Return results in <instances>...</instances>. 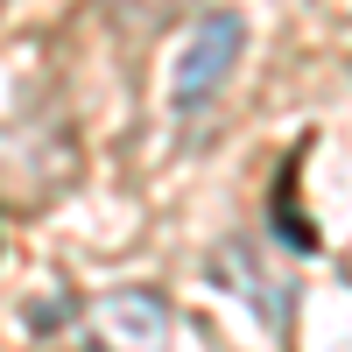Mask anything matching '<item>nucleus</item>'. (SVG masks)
Returning a JSON list of instances; mask_svg holds the SVG:
<instances>
[{
  "label": "nucleus",
  "instance_id": "obj_5",
  "mask_svg": "<svg viewBox=\"0 0 352 352\" xmlns=\"http://www.w3.org/2000/svg\"><path fill=\"white\" fill-rule=\"evenodd\" d=\"M345 282H352V247H345Z\"/></svg>",
  "mask_w": 352,
  "mask_h": 352
},
{
  "label": "nucleus",
  "instance_id": "obj_6",
  "mask_svg": "<svg viewBox=\"0 0 352 352\" xmlns=\"http://www.w3.org/2000/svg\"><path fill=\"white\" fill-rule=\"evenodd\" d=\"M134 14H141V0H134Z\"/></svg>",
  "mask_w": 352,
  "mask_h": 352
},
{
  "label": "nucleus",
  "instance_id": "obj_2",
  "mask_svg": "<svg viewBox=\"0 0 352 352\" xmlns=\"http://www.w3.org/2000/svg\"><path fill=\"white\" fill-rule=\"evenodd\" d=\"M176 317L155 289H113L92 303V352H169Z\"/></svg>",
  "mask_w": 352,
  "mask_h": 352
},
{
  "label": "nucleus",
  "instance_id": "obj_1",
  "mask_svg": "<svg viewBox=\"0 0 352 352\" xmlns=\"http://www.w3.org/2000/svg\"><path fill=\"white\" fill-rule=\"evenodd\" d=\"M240 50H247V14H240V8H204V14L190 21L184 50H176L169 106L190 120L204 99H219V92H226V78H232V64H240Z\"/></svg>",
  "mask_w": 352,
  "mask_h": 352
},
{
  "label": "nucleus",
  "instance_id": "obj_3",
  "mask_svg": "<svg viewBox=\"0 0 352 352\" xmlns=\"http://www.w3.org/2000/svg\"><path fill=\"white\" fill-rule=\"evenodd\" d=\"M212 268H219L226 282H240L232 296H247V303H254V317H261L268 331H282V324H289V289H282V282L254 261V247H247V240H226V247L212 254Z\"/></svg>",
  "mask_w": 352,
  "mask_h": 352
},
{
  "label": "nucleus",
  "instance_id": "obj_4",
  "mask_svg": "<svg viewBox=\"0 0 352 352\" xmlns=\"http://www.w3.org/2000/svg\"><path fill=\"white\" fill-rule=\"evenodd\" d=\"M56 317H78V303H71V296H56V303H36V310H28V324H56Z\"/></svg>",
  "mask_w": 352,
  "mask_h": 352
}]
</instances>
